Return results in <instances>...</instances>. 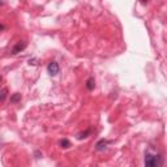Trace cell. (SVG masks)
<instances>
[{
    "label": "cell",
    "instance_id": "obj_2",
    "mask_svg": "<svg viewBox=\"0 0 167 167\" xmlns=\"http://www.w3.org/2000/svg\"><path fill=\"white\" fill-rule=\"evenodd\" d=\"M59 72H60V67L57 64V61H50L49 65H47V73L54 77V76H57Z\"/></svg>",
    "mask_w": 167,
    "mask_h": 167
},
{
    "label": "cell",
    "instance_id": "obj_3",
    "mask_svg": "<svg viewBox=\"0 0 167 167\" xmlns=\"http://www.w3.org/2000/svg\"><path fill=\"white\" fill-rule=\"evenodd\" d=\"M26 46H28V42H26V40H18V42H17L16 45L12 47V50H11L12 55H17L18 52L24 51L26 49Z\"/></svg>",
    "mask_w": 167,
    "mask_h": 167
},
{
    "label": "cell",
    "instance_id": "obj_10",
    "mask_svg": "<svg viewBox=\"0 0 167 167\" xmlns=\"http://www.w3.org/2000/svg\"><path fill=\"white\" fill-rule=\"evenodd\" d=\"M29 64H30V65H37V60L35 59H33V60L30 59L29 60Z\"/></svg>",
    "mask_w": 167,
    "mask_h": 167
},
{
    "label": "cell",
    "instance_id": "obj_4",
    "mask_svg": "<svg viewBox=\"0 0 167 167\" xmlns=\"http://www.w3.org/2000/svg\"><path fill=\"white\" fill-rule=\"evenodd\" d=\"M111 141H108V140H104V138H101L99 141L95 144V150H98V152H103L104 149L107 148V145L110 144Z\"/></svg>",
    "mask_w": 167,
    "mask_h": 167
},
{
    "label": "cell",
    "instance_id": "obj_6",
    "mask_svg": "<svg viewBox=\"0 0 167 167\" xmlns=\"http://www.w3.org/2000/svg\"><path fill=\"white\" fill-rule=\"evenodd\" d=\"M91 133H93V129H91V128L86 129V131H84V132H80V133H77V140L86 138V137H89Z\"/></svg>",
    "mask_w": 167,
    "mask_h": 167
},
{
    "label": "cell",
    "instance_id": "obj_1",
    "mask_svg": "<svg viewBox=\"0 0 167 167\" xmlns=\"http://www.w3.org/2000/svg\"><path fill=\"white\" fill-rule=\"evenodd\" d=\"M145 167H163V157L161 153H153L148 150L145 153Z\"/></svg>",
    "mask_w": 167,
    "mask_h": 167
},
{
    "label": "cell",
    "instance_id": "obj_5",
    "mask_svg": "<svg viewBox=\"0 0 167 167\" xmlns=\"http://www.w3.org/2000/svg\"><path fill=\"white\" fill-rule=\"evenodd\" d=\"M85 86H86V89L89 90V91L94 90V88H95V80H94L93 76L89 77V78L86 80V82H85Z\"/></svg>",
    "mask_w": 167,
    "mask_h": 167
},
{
    "label": "cell",
    "instance_id": "obj_12",
    "mask_svg": "<svg viewBox=\"0 0 167 167\" xmlns=\"http://www.w3.org/2000/svg\"><path fill=\"white\" fill-rule=\"evenodd\" d=\"M35 155H37V158H40V153H39V152H37Z\"/></svg>",
    "mask_w": 167,
    "mask_h": 167
},
{
    "label": "cell",
    "instance_id": "obj_9",
    "mask_svg": "<svg viewBox=\"0 0 167 167\" xmlns=\"http://www.w3.org/2000/svg\"><path fill=\"white\" fill-rule=\"evenodd\" d=\"M60 146L63 149H68V148H71V141L69 140H67V138H63L60 141Z\"/></svg>",
    "mask_w": 167,
    "mask_h": 167
},
{
    "label": "cell",
    "instance_id": "obj_7",
    "mask_svg": "<svg viewBox=\"0 0 167 167\" xmlns=\"http://www.w3.org/2000/svg\"><path fill=\"white\" fill-rule=\"evenodd\" d=\"M20 101H21V94L20 93H15L11 97V103H18Z\"/></svg>",
    "mask_w": 167,
    "mask_h": 167
},
{
    "label": "cell",
    "instance_id": "obj_8",
    "mask_svg": "<svg viewBox=\"0 0 167 167\" xmlns=\"http://www.w3.org/2000/svg\"><path fill=\"white\" fill-rule=\"evenodd\" d=\"M7 94H8V89H7V88H3V89L0 90V102H4L5 101Z\"/></svg>",
    "mask_w": 167,
    "mask_h": 167
},
{
    "label": "cell",
    "instance_id": "obj_11",
    "mask_svg": "<svg viewBox=\"0 0 167 167\" xmlns=\"http://www.w3.org/2000/svg\"><path fill=\"white\" fill-rule=\"evenodd\" d=\"M4 29H5V26H4V25H3V24H1V22H0V30H4Z\"/></svg>",
    "mask_w": 167,
    "mask_h": 167
}]
</instances>
